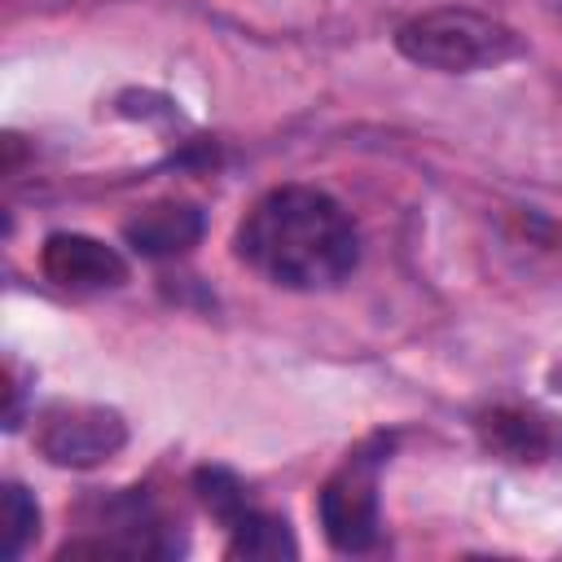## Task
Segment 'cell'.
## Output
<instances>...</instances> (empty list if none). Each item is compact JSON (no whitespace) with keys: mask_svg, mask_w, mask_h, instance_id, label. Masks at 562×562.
I'll use <instances>...</instances> for the list:
<instances>
[{"mask_svg":"<svg viewBox=\"0 0 562 562\" xmlns=\"http://www.w3.org/2000/svg\"><path fill=\"white\" fill-rule=\"evenodd\" d=\"M395 48L426 66V70H443V75H465V70H487L501 66L509 57L522 53V40L514 26L479 13V9H461V4H443L430 13L408 18L395 31Z\"/></svg>","mask_w":562,"mask_h":562,"instance_id":"7a4b0ae2","label":"cell"},{"mask_svg":"<svg viewBox=\"0 0 562 562\" xmlns=\"http://www.w3.org/2000/svg\"><path fill=\"white\" fill-rule=\"evenodd\" d=\"M40 268L70 294H101L127 281V259L88 233H48L40 246Z\"/></svg>","mask_w":562,"mask_h":562,"instance_id":"5b68a950","label":"cell"},{"mask_svg":"<svg viewBox=\"0 0 562 562\" xmlns=\"http://www.w3.org/2000/svg\"><path fill=\"white\" fill-rule=\"evenodd\" d=\"M40 536V505L22 483L4 487V558H22V549Z\"/></svg>","mask_w":562,"mask_h":562,"instance_id":"30bf717a","label":"cell"},{"mask_svg":"<svg viewBox=\"0 0 562 562\" xmlns=\"http://www.w3.org/2000/svg\"><path fill=\"white\" fill-rule=\"evenodd\" d=\"M479 430H483V439H487L496 452H505V457H514V461H536V457L549 448L544 426H540L536 417H527V413L496 408V413H487V417L479 422Z\"/></svg>","mask_w":562,"mask_h":562,"instance_id":"ba28073f","label":"cell"},{"mask_svg":"<svg viewBox=\"0 0 562 562\" xmlns=\"http://www.w3.org/2000/svg\"><path fill=\"white\" fill-rule=\"evenodd\" d=\"M224 531H228V558H294L299 553L290 522L259 505H246Z\"/></svg>","mask_w":562,"mask_h":562,"instance_id":"52a82bcc","label":"cell"},{"mask_svg":"<svg viewBox=\"0 0 562 562\" xmlns=\"http://www.w3.org/2000/svg\"><path fill=\"white\" fill-rule=\"evenodd\" d=\"M35 443L53 465L88 470L127 443V422L105 404H57L44 413Z\"/></svg>","mask_w":562,"mask_h":562,"instance_id":"277c9868","label":"cell"},{"mask_svg":"<svg viewBox=\"0 0 562 562\" xmlns=\"http://www.w3.org/2000/svg\"><path fill=\"white\" fill-rule=\"evenodd\" d=\"M202 228H206L202 211L193 202H176L171 198V202H154L140 215H132L123 224V237L145 259H176V255H184V250H193L202 241Z\"/></svg>","mask_w":562,"mask_h":562,"instance_id":"8992f818","label":"cell"},{"mask_svg":"<svg viewBox=\"0 0 562 562\" xmlns=\"http://www.w3.org/2000/svg\"><path fill=\"white\" fill-rule=\"evenodd\" d=\"M237 259L281 290H334L360 263V237L338 198L312 184L268 189L237 224Z\"/></svg>","mask_w":562,"mask_h":562,"instance_id":"6da1fadb","label":"cell"},{"mask_svg":"<svg viewBox=\"0 0 562 562\" xmlns=\"http://www.w3.org/2000/svg\"><path fill=\"white\" fill-rule=\"evenodd\" d=\"M391 457V439L373 435L364 443H356L338 470L325 479V487L316 492V518L325 540L338 553H369L382 544V465Z\"/></svg>","mask_w":562,"mask_h":562,"instance_id":"3957f363","label":"cell"},{"mask_svg":"<svg viewBox=\"0 0 562 562\" xmlns=\"http://www.w3.org/2000/svg\"><path fill=\"white\" fill-rule=\"evenodd\" d=\"M193 492H198V501L206 505V514H211L220 527H228V522L250 505L241 479H237L233 470H224V465H202V470L193 474Z\"/></svg>","mask_w":562,"mask_h":562,"instance_id":"9c48e42d","label":"cell"}]
</instances>
